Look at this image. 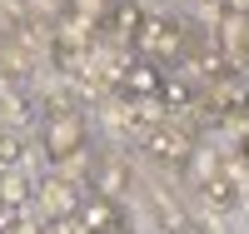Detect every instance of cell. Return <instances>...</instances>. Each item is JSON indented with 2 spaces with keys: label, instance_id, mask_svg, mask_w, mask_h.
<instances>
[{
  "label": "cell",
  "instance_id": "obj_1",
  "mask_svg": "<svg viewBox=\"0 0 249 234\" xmlns=\"http://www.w3.org/2000/svg\"><path fill=\"white\" fill-rule=\"evenodd\" d=\"M40 144H45V155H50V160H75L80 150H85V125H80L70 110H50Z\"/></svg>",
  "mask_w": 249,
  "mask_h": 234
},
{
  "label": "cell",
  "instance_id": "obj_2",
  "mask_svg": "<svg viewBox=\"0 0 249 234\" xmlns=\"http://www.w3.org/2000/svg\"><path fill=\"white\" fill-rule=\"evenodd\" d=\"M135 50H140V60H175L179 50H184V35H179V25H170V20H144L140 25V35H135Z\"/></svg>",
  "mask_w": 249,
  "mask_h": 234
},
{
  "label": "cell",
  "instance_id": "obj_3",
  "mask_svg": "<svg viewBox=\"0 0 249 234\" xmlns=\"http://www.w3.org/2000/svg\"><path fill=\"white\" fill-rule=\"evenodd\" d=\"M160 80H164V70L135 55L130 65H124V80H120V90L130 95V100H155V95H160Z\"/></svg>",
  "mask_w": 249,
  "mask_h": 234
},
{
  "label": "cell",
  "instance_id": "obj_4",
  "mask_svg": "<svg viewBox=\"0 0 249 234\" xmlns=\"http://www.w3.org/2000/svg\"><path fill=\"white\" fill-rule=\"evenodd\" d=\"M130 184V169H124L120 155H100V164L90 169V189L100 199H120V189Z\"/></svg>",
  "mask_w": 249,
  "mask_h": 234
},
{
  "label": "cell",
  "instance_id": "obj_5",
  "mask_svg": "<svg viewBox=\"0 0 249 234\" xmlns=\"http://www.w3.org/2000/svg\"><path fill=\"white\" fill-rule=\"evenodd\" d=\"M40 209H45L50 219H75L80 215V195L65 180H40Z\"/></svg>",
  "mask_w": 249,
  "mask_h": 234
},
{
  "label": "cell",
  "instance_id": "obj_6",
  "mask_svg": "<svg viewBox=\"0 0 249 234\" xmlns=\"http://www.w3.org/2000/svg\"><path fill=\"white\" fill-rule=\"evenodd\" d=\"M150 155L164 160V164H190L195 144H190V135H179V130H150Z\"/></svg>",
  "mask_w": 249,
  "mask_h": 234
},
{
  "label": "cell",
  "instance_id": "obj_7",
  "mask_svg": "<svg viewBox=\"0 0 249 234\" xmlns=\"http://www.w3.org/2000/svg\"><path fill=\"white\" fill-rule=\"evenodd\" d=\"M0 70H5L10 80H25L30 75V50L20 45V35L0 20Z\"/></svg>",
  "mask_w": 249,
  "mask_h": 234
},
{
  "label": "cell",
  "instance_id": "obj_8",
  "mask_svg": "<svg viewBox=\"0 0 249 234\" xmlns=\"http://www.w3.org/2000/svg\"><path fill=\"white\" fill-rule=\"evenodd\" d=\"M80 224H85L90 234H105V229H115L120 224V209H115V199H80V215H75Z\"/></svg>",
  "mask_w": 249,
  "mask_h": 234
},
{
  "label": "cell",
  "instance_id": "obj_9",
  "mask_svg": "<svg viewBox=\"0 0 249 234\" xmlns=\"http://www.w3.org/2000/svg\"><path fill=\"white\" fill-rule=\"evenodd\" d=\"M30 195H35V184L20 175V169H0V204L5 209H25Z\"/></svg>",
  "mask_w": 249,
  "mask_h": 234
},
{
  "label": "cell",
  "instance_id": "obj_10",
  "mask_svg": "<svg viewBox=\"0 0 249 234\" xmlns=\"http://www.w3.org/2000/svg\"><path fill=\"white\" fill-rule=\"evenodd\" d=\"M90 20H80V15H60V25H55V45H70V50H80V55H85V45H90Z\"/></svg>",
  "mask_w": 249,
  "mask_h": 234
},
{
  "label": "cell",
  "instance_id": "obj_11",
  "mask_svg": "<svg viewBox=\"0 0 249 234\" xmlns=\"http://www.w3.org/2000/svg\"><path fill=\"white\" fill-rule=\"evenodd\" d=\"M155 100H160V110H190V105H195V85H184V80H175V75H164Z\"/></svg>",
  "mask_w": 249,
  "mask_h": 234
},
{
  "label": "cell",
  "instance_id": "obj_12",
  "mask_svg": "<svg viewBox=\"0 0 249 234\" xmlns=\"http://www.w3.org/2000/svg\"><path fill=\"white\" fill-rule=\"evenodd\" d=\"M199 195H204V204H214V209H234V204H239V189H234L230 175L204 180V184H199Z\"/></svg>",
  "mask_w": 249,
  "mask_h": 234
},
{
  "label": "cell",
  "instance_id": "obj_13",
  "mask_svg": "<svg viewBox=\"0 0 249 234\" xmlns=\"http://www.w3.org/2000/svg\"><path fill=\"white\" fill-rule=\"evenodd\" d=\"M110 25H115V35L135 40V35H140V25H144V10L135 5V0H120V5L110 10Z\"/></svg>",
  "mask_w": 249,
  "mask_h": 234
},
{
  "label": "cell",
  "instance_id": "obj_14",
  "mask_svg": "<svg viewBox=\"0 0 249 234\" xmlns=\"http://www.w3.org/2000/svg\"><path fill=\"white\" fill-rule=\"evenodd\" d=\"M239 50H249V20H224V60H234Z\"/></svg>",
  "mask_w": 249,
  "mask_h": 234
},
{
  "label": "cell",
  "instance_id": "obj_15",
  "mask_svg": "<svg viewBox=\"0 0 249 234\" xmlns=\"http://www.w3.org/2000/svg\"><path fill=\"white\" fill-rule=\"evenodd\" d=\"M70 15L80 20H90V25H100V20H110V0H65Z\"/></svg>",
  "mask_w": 249,
  "mask_h": 234
},
{
  "label": "cell",
  "instance_id": "obj_16",
  "mask_svg": "<svg viewBox=\"0 0 249 234\" xmlns=\"http://www.w3.org/2000/svg\"><path fill=\"white\" fill-rule=\"evenodd\" d=\"M0 169H20V140L0 135Z\"/></svg>",
  "mask_w": 249,
  "mask_h": 234
},
{
  "label": "cell",
  "instance_id": "obj_17",
  "mask_svg": "<svg viewBox=\"0 0 249 234\" xmlns=\"http://www.w3.org/2000/svg\"><path fill=\"white\" fill-rule=\"evenodd\" d=\"M199 70H204V75H224V55H219V50H204Z\"/></svg>",
  "mask_w": 249,
  "mask_h": 234
},
{
  "label": "cell",
  "instance_id": "obj_18",
  "mask_svg": "<svg viewBox=\"0 0 249 234\" xmlns=\"http://www.w3.org/2000/svg\"><path fill=\"white\" fill-rule=\"evenodd\" d=\"M20 229V209H5L0 204V234H15Z\"/></svg>",
  "mask_w": 249,
  "mask_h": 234
},
{
  "label": "cell",
  "instance_id": "obj_19",
  "mask_svg": "<svg viewBox=\"0 0 249 234\" xmlns=\"http://www.w3.org/2000/svg\"><path fill=\"white\" fill-rule=\"evenodd\" d=\"M239 150H244V160H249V125H244V135H239Z\"/></svg>",
  "mask_w": 249,
  "mask_h": 234
},
{
  "label": "cell",
  "instance_id": "obj_20",
  "mask_svg": "<svg viewBox=\"0 0 249 234\" xmlns=\"http://www.w3.org/2000/svg\"><path fill=\"white\" fill-rule=\"evenodd\" d=\"M105 234H124V224H115V229H105Z\"/></svg>",
  "mask_w": 249,
  "mask_h": 234
}]
</instances>
